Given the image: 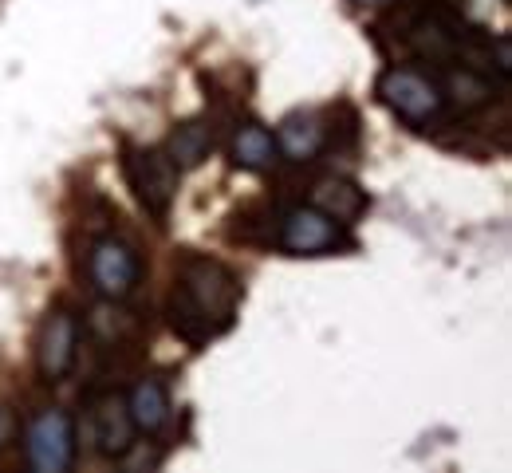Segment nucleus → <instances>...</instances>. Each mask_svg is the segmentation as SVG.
Here are the masks:
<instances>
[{"instance_id": "obj_2", "label": "nucleus", "mask_w": 512, "mask_h": 473, "mask_svg": "<svg viewBox=\"0 0 512 473\" xmlns=\"http://www.w3.org/2000/svg\"><path fill=\"white\" fill-rule=\"evenodd\" d=\"M178 166L166 150H154V146H134L127 150V182L134 190L138 205L154 217H166L170 205L178 198Z\"/></svg>"}, {"instance_id": "obj_13", "label": "nucleus", "mask_w": 512, "mask_h": 473, "mask_svg": "<svg viewBox=\"0 0 512 473\" xmlns=\"http://www.w3.org/2000/svg\"><path fill=\"white\" fill-rule=\"evenodd\" d=\"M276 158H280L276 138L268 135L260 123H245V127L237 131V138H233V166L260 174V170H272Z\"/></svg>"}, {"instance_id": "obj_10", "label": "nucleus", "mask_w": 512, "mask_h": 473, "mask_svg": "<svg viewBox=\"0 0 512 473\" xmlns=\"http://www.w3.org/2000/svg\"><path fill=\"white\" fill-rule=\"evenodd\" d=\"M272 138H276V150H280L288 162H312L323 150V123L316 115L296 111V115H288V119L280 123V131Z\"/></svg>"}, {"instance_id": "obj_11", "label": "nucleus", "mask_w": 512, "mask_h": 473, "mask_svg": "<svg viewBox=\"0 0 512 473\" xmlns=\"http://www.w3.org/2000/svg\"><path fill=\"white\" fill-rule=\"evenodd\" d=\"M127 410L134 430L158 434L170 422V395H166V387L158 379H142V383H134V391L127 395Z\"/></svg>"}, {"instance_id": "obj_14", "label": "nucleus", "mask_w": 512, "mask_h": 473, "mask_svg": "<svg viewBox=\"0 0 512 473\" xmlns=\"http://www.w3.org/2000/svg\"><path fill=\"white\" fill-rule=\"evenodd\" d=\"M209 150H213V131L201 119H193V123H182L170 135V150L166 154L174 158L178 170H193V166H201L209 158Z\"/></svg>"}, {"instance_id": "obj_8", "label": "nucleus", "mask_w": 512, "mask_h": 473, "mask_svg": "<svg viewBox=\"0 0 512 473\" xmlns=\"http://www.w3.org/2000/svg\"><path fill=\"white\" fill-rule=\"evenodd\" d=\"M91 422H95V446L99 454L107 458H127L130 438H134V422H130V410L123 395H103L95 410H91Z\"/></svg>"}, {"instance_id": "obj_17", "label": "nucleus", "mask_w": 512, "mask_h": 473, "mask_svg": "<svg viewBox=\"0 0 512 473\" xmlns=\"http://www.w3.org/2000/svg\"><path fill=\"white\" fill-rule=\"evenodd\" d=\"M359 4H383V0H359Z\"/></svg>"}, {"instance_id": "obj_6", "label": "nucleus", "mask_w": 512, "mask_h": 473, "mask_svg": "<svg viewBox=\"0 0 512 473\" xmlns=\"http://www.w3.org/2000/svg\"><path fill=\"white\" fill-rule=\"evenodd\" d=\"M91 280L107 300H123L138 284V257L130 253V245L103 237L91 245Z\"/></svg>"}, {"instance_id": "obj_4", "label": "nucleus", "mask_w": 512, "mask_h": 473, "mask_svg": "<svg viewBox=\"0 0 512 473\" xmlns=\"http://www.w3.org/2000/svg\"><path fill=\"white\" fill-rule=\"evenodd\" d=\"M280 249L292 253V257H323V253H335L347 245V233L339 221H331L323 209L316 205H296L280 217V233H276Z\"/></svg>"}, {"instance_id": "obj_16", "label": "nucleus", "mask_w": 512, "mask_h": 473, "mask_svg": "<svg viewBox=\"0 0 512 473\" xmlns=\"http://www.w3.org/2000/svg\"><path fill=\"white\" fill-rule=\"evenodd\" d=\"M12 438H16V414H12V406L0 403V450H8Z\"/></svg>"}, {"instance_id": "obj_3", "label": "nucleus", "mask_w": 512, "mask_h": 473, "mask_svg": "<svg viewBox=\"0 0 512 473\" xmlns=\"http://www.w3.org/2000/svg\"><path fill=\"white\" fill-rule=\"evenodd\" d=\"M379 99H383L398 119H406L414 127L434 123L442 115V107H446L442 87L434 79H426L422 71H410V68H386L379 75Z\"/></svg>"}, {"instance_id": "obj_5", "label": "nucleus", "mask_w": 512, "mask_h": 473, "mask_svg": "<svg viewBox=\"0 0 512 473\" xmlns=\"http://www.w3.org/2000/svg\"><path fill=\"white\" fill-rule=\"evenodd\" d=\"M24 454L36 473H64L75 462V426L67 410H40L24 430Z\"/></svg>"}, {"instance_id": "obj_12", "label": "nucleus", "mask_w": 512, "mask_h": 473, "mask_svg": "<svg viewBox=\"0 0 512 473\" xmlns=\"http://www.w3.org/2000/svg\"><path fill=\"white\" fill-rule=\"evenodd\" d=\"M461 24H453L449 16H422L410 32V44L422 52V56H434V60H449L457 48H461Z\"/></svg>"}, {"instance_id": "obj_7", "label": "nucleus", "mask_w": 512, "mask_h": 473, "mask_svg": "<svg viewBox=\"0 0 512 473\" xmlns=\"http://www.w3.org/2000/svg\"><path fill=\"white\" fill-rule=\"evenodd\" d=\"M75 351H79V324L67 308H56L44 328H40V343H36V363H40V375L44 379H64L75 363Z\"/></svg>"}, {"instance_id": "obj_1", "label": "nucleus", "mask_w": 512, "mask_h": 473, "mask_svg": "<svg viewBox=\"0 0 512 473\" xmlns=\"http://www.w3.org/2000/svg\"><path fill=\"white\" fill-rule=\"evenodd\" d=\"M237 300H241V284L221 261L186 257L170 296V324L190 343H205L233 324Z\"/></svg>"}, {"instance_id": "obj_9", "label": "nucleus", "mask_w": 512, "mask_h": 473, "mask_svg": "<svg viewBox=\"0 0 512 473\" xmlns=\"http://www.w3.org/2000/svg\"><path fill=\"white\" fill-rule=\"evenodd\" d=\"M312 205L323 209L331 221H339V225H355L363 213H367V194L359 190V186H351V182H343V178H323L312 186Z\"/></svg>"}, {"instance_id": "obj_15", "label": "nucleus", "mask_w": 512, "mask_h": 473, "mask_svg": "<svg viewBox=\"0 0 512 473\" xmlns=\"http://www.w3.org/2000/svg\"><path fill=\"white\" fill-rule=\"evenodd\" d=\"M457 107H481V103H489L493 99V83H489V75L477 68H457L449 71L446 79V91Z\"/></svg>"}]
</instances>
